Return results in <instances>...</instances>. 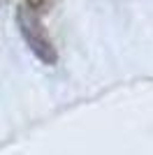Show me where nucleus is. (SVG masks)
Instances as JSON below:
<instances>
[{
	"instance_id": "nucleus-1",
	"label": "nucleus",
	"mask_w": 153,
	"mask_h": 155,
	"mask_svg": "<svg viewBox=\"0 0 153 155\" xmlns=\"http://www.w3.org/2000/svg\"><path fill=\"white\" fill-rule=\"evenodd\" d=\"M16 28H19V35L25 42V46L30 49V53L42 65H56L58 63L56 46H53L44 23L39 19V14L35 12V7L30 2H21L16 7Z\"/></svg>"
}]
</instances>
